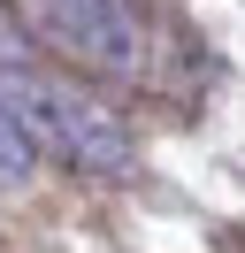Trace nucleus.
I'll use <instances>...</instances> for the list:
<instances>
[{
	"mask_svg": "<svg viewBox=\"0 0 245 253\" xmlns=\"http://www.w3.org/2000/svg\"><path fill=\"white\" fill-rule=\"evenodd\" d=\"M8 100L23 108V123H31V130H39V138H54V154L69 161V169H84V176H122V169L138 161V138H130V123H122V115H107L100 100L69 92V84L23 77Z\"/></svg>",
	"mask_w": 245,
	"mask_h": 253,
	"instance_id": "f257e3e1",
	"label": "nucleus"
},
{
	"mask_svg": "<svg viewBox=\"0 0 245 253\" xmlns=\"http://www.w3.org/2000/svg\"><path fill=\"white\" fill-rule=\"evenodd\" d=\"M31 169H39V130L23 123V108H15L8 92H0V192L31 184Z\"/></svg>",
	"mask_w": 245,
	"mask_h": 253,
	"instance_id": "7ed1b4c3",
	"label": "nucleus"
},
{
	"mask_svg": "<svg viewBox=\"0 0 245 253\" xmlns=\"http://www.w3.org/2000/svg\"><path fill=\"white\" fill-rule=\"evenodd\" d=\"M39 23H46V39H61L84 69H107V77L138 69V16L122 0H39Z\"/></svg>",
	"mask_w": 245,
	"mask_h": 253,
	"instance_id": "f03ea898",
	"label": "nucleus"
},
{
	"mask_svg": "<svg viewBox=\"0 0 245 253\" xmlns=\"http://www.w3.org/2000/svg\"><path fill=\"white\" fill-rule=\"evenodd\" d=\"M0 69H31V31H23V16H8V8H0Z\"/></svg>",
	"mask_w": 245,
	"mask_h": 253,
	"instance_id": "20e7f679",
	"label": "nucleus"
}]
</instances>
